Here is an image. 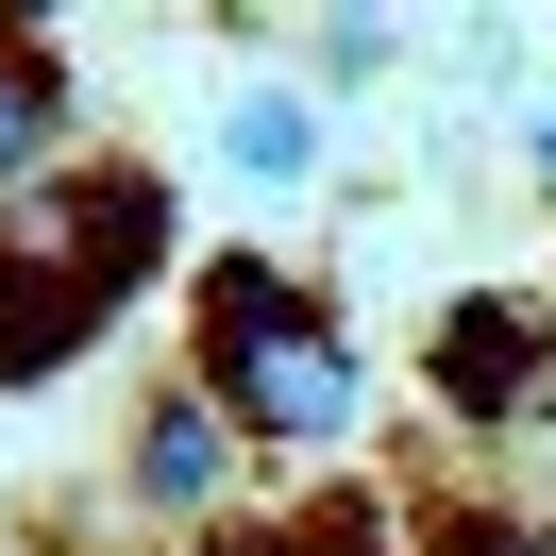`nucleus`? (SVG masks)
Listing matches in <instances>:
<instances>
[{
    "label": "nucleus",
    "instance_id": "obj_9",
    "mask_svg": "<svg viewBox=\"0 0 556 556\" xmlns=\"http://www.w3.org/2000/svg\"><path fill=\"white\" fill-rule=\"evenodd\" d=\"M540 186H556V102H540Z\"/></svg>",
    "mask_w": 556,
    "mask_h": 556
},
{
    "label": "nucleus",
    "instance_id": "obj_6",
    "mask_svg": "<svg viewBox=\"0 0 556 556\" xmlns=\"http://www.w3.org/2000/svg\"><path fill=\"white\" fill-rule=\"evenodd\" d=\"M219 152H237L253 186H287L320 152V102H304V85H237V102H219Z\"/></svg>",
    "mask_w": 556,
    "mask_h": 556
},
{
    "label": "nucleus",
    "instance_id": "obj_1",
    "mask_svg": "<svg viewBox=\"0 0 556 556\" xmlns=\"http://www.w3.org/2000/svg\"><path fill=\"white\" fill-rule=\"evenodd\" d=\"M152 270H169V186L136 152H68L0 186V388H51Z\"/></svg>",
    "mask_w": 556,
    "mask_h": 556
},
{
    "label": "nucleus",
    "instance_id": "obj_8",
    "mask_svg": "<svg viewBox=\"0 0 556 556\" xmlns=\"http://www.w3.org/2000/svg\"><path fill=\"white\" fill-rule=\"evenodd\" d=\"M421 556H556V540H540V522H489V506H472V522H439Z\"/></svg>",
    "mask_w": 556,
    "mask_h": 556
},
{
    "label": "nucleus",
    "instance_id": "obj_7",
    "mask_svg": "<svg viewBox=\"0 0 556 556\" xmlns=\"http://www.w3.org/2000/svg\"><path fill=\"white\" fill-rule=\"evenodd\" d=\"M219 556H388V522H371V506H354V489H338V506H320V522H237V540H219Z\"/></svg>",
    "mask_w": 556,
    "mask_h": 556
},
{
    "label": "nucleus",
    "instance_id": "obj_2",
    "mask_svg": "<svg viewBox=\"0 0 556 556\" xmlns=\"http://www.w3.org/2000/svg\"><path fill=\"white\" fill-rule=\"evenodd\" d=\"M186 304H203V320H186V388L237 421V455H338L354 421H371V354L338 338V304H320L304 270L219 253Z\"/></svg>",
    "mask_w": 556,
    "mask_h": 556
},
{
    "label": "nucleus",
    "instance_id": "obj_5",
    "mask_svg": "<svg viewBox=\"0 0 556 556\" xmlns=\"http://www.w3.org/2000/svg\"><path fill=\"white\" fill-rule=\"evenodd\" d=\"M68 118H85L68 51H51L35 17H0V186H35V169H68Z\"/></svg>",
    "mask_w": 556,
    "mask_h": 556
},
{
    "label": "nucleus",
    "instance_id": "obj_4",
    "mask_svg": "<svg viewBox=\"0 0 556 556\" xmlns=\"http://www.w3.org/2000/svg\"><path fill=\"white\" fill-rule=\"evenodd\" d=\"M118 472H136V506L152 522H219V506H237V421H219L203 405V388H152V405H136V455H118Z\"/></svg>",
    "mask_w": 556,
    "mask_h": 556
},
{
    "label": "nucleus",
    "instance_id": "obj_3",
    "mask_svg": "<svg viewBox=\"0 0 556 556\" xmlns=\"http://www.w3.org/2000/svg\"><path fill=\"white\" fill-rule=\"evenodd\" d=\"M439 405L472 421V439L556 421V304H540V287H472V304H439Z\"/></svg>",
    "mask_w": 556,
    "mask_h": 556
}]
</instances>
